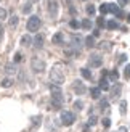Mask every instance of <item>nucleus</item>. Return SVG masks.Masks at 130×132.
<instances>
[{"instance_id": "f257e3e1", "label": "nucleus", "mask_w": 130, "mask_h": 132, "mask_svg": "<svg viewBox=\"0 0 130 132\" xmlns=\"http://www.w3.org/2000/svg\"><path fill=\"white\" fill-rule=\"evenodd\" d=\"M50 81L55 85H61L64 82V72L61 69V64H55L53 69L50 71Z\"/></svg>"}, {"instance_id": "f03ea898", "label": "nucleus", "mask_w": 130, "mask_h": 132, "mask_svg": "<svg viewBox=\"0 0 130 132\" xmlns=\"http://www.w3.org/2000/svg\"><path fill=\"white\" fill-rule=\"evenodd\" d=\"M40 24H42L40 18L35 16V15H32V16H29L27 24H26V28H27V31H29V32H37L39 29H40Z\"/></svg>"}, {"instance_id": "7ed1b4c3", "label": "nucleus", "mask_w": 130, "mask_h": 132, "mask_svg": "<svg viewBox=\"0 0 130 132\" xmlns=\"http://www.w3.org/2000/svg\"><path fill=\"white\" fill-rule=\"evenodd\" d=\"M31 66H32V71L34 72H43L45 71V61L40 60V58H32Z\"/></svg>"}, {"instance_id": "20e7f679", "label": "nucleus", "mask_w": 130, "mask_h": 132, "mask_svg": "<svg viewBox=\"0 0 130 132\" xmlns=\"http://www.w3.org/2000/svg\"><path fill=\"white\" fill-rule=\"evenodd\" d=\"M71 47L76 48V53H77V52H79V50L83 47V37H80V36L74 34L72 37H71Z\"/></svg>"}, {"instance_id": "39448f33", "label": "nucleus", "mask_w": 130, "mask_h": 132, "mask_svg": "<svg viewBox=\"0 0 130 132\" xmlns=\"http://www.w3.org/2000/svg\"><path fill=\"white\" fill-rule=\"evenodd\" d=\"M76 121V116L72 114V111H63L61 113V122L64 126H71Z\"/></svg>"}, {"instance_id": "423d86ee", "label": "nucleus", "mask_w": 130, "mask_h": 132, "mask_svg": "<svg viewBox=\"0 0 130 132\" xmlns=\"http://www.w3.org/2000/svg\"><path fill=\"white\" fill-rule=\"evenodd\" d=\"M120 90H122V85H120V84H114V85H111V90H109V98H111V100L119 98Z\"/></svg>"}, {"instance_id": "0eeeda50", "label": "nucleus", "mask_w": 130, "mask_h": 132, "mask_svg": "<svg viewBox=\"0 0 130 132\" xmlns=\"http://www.w3.org/2000/svg\"><path fill=\"white\" fill-rule=\"evenodd\" d=\"M72 90L76 92L77 95H83L87 89H85V85H83L80 81H74V82H72Z\"/></svg>"}, {"instance_id": "6e6552de", "label": "nucleus", "mask_w": 130, "mask_h": 132, "mask_svg": "<svg viewBox=\"0 0 130 132\" xmlns=\"http://www.w3.org/2000/svg\"><path fill=\"white\" fill-rule=\"evenodd\" d=\"M48 13L51 18H56V15H58V2L56 0H48Z\"/></svg>"}, {"instance_id": "1a4fd4ad", "label": "nucleus", "mask_w": 130, "mask_h": 132, "mask_svg": "<svg viewBox=\"0 0 130 132\" xmlns=\"http://www.w3.org/2000/svg\"><path fill=\"white\" fill-rule=\"evenodd\" d=\"M90 66H92V68H98V66H101L103 64V60H101V56L100 55H92L90 56Z\"/></svg>"}, {"instance_id": "9d476101", "label": "nucleus", "mask_w": 130, "mask_h": 132, "mask_svg": "<svg viewBox=\"0 0 130 132\" xmlns=\"http://www.w3.org/2000/svg\"><path fill=\"white\" fill-rule=\"evenodd\" d=\"M43 34H37L35 37H34V40H32V44H34V47L35 48H42L43 47Z\"/></svg>"}, {"instance_id": "9b49d317", "label": "nucleus", "mask_w": 130, "mask_h": 132, "mask_svg": "<svg viewBox=\"0 0 130 132\" xmlns=\"http://www.w3.org/2000/svg\"><path fill=\"white\" fill-rule=\"evenodd\" d=\"M83 45H87V48H93L95 47V37L93 36H88L83 39Z\"/></svg>"}, {"instance_id": "f8f14e48", "label": "nucleus", "mask_w": 130, "mask_h": 132, "mask_svg": "<svg viewBox=\"0 0 130 132\" xmlns=\"http://www.w3.org/2000/svg\"><path fill=\"white\" fill-rule=\"evenodd\" d=\"M90 95H92V98L98 100V98L101 97V89L100 87H92V89H90Z\"/></svg>"}, {"instance_id": "ddd939ff", "label": "nucleus", "mask_w": 130, "mask_h": 132, "mask_svg": "<svg viewBox=\"0 0 130 132\" xmlns=\"http://www.w3.org/2000/svg\"><path fill=\"white\" fill-rule=\"evenodd\" d=\"M51 42H53L55 45H61L63 44V34L61 32H56V34L53 36V39H51Z\"/></svg>"}, {"instance_id": "4468645a", "label": "nucleus", "mask_w": 130, "mask_h": 132, "mask_svg": "<svg viewBox=\"0 0 130 132\" xmlns=\"http://www.w3.org/2000/svg\"><path fill=\"white\" fill-rule=\"evenodd\" d=\"M100 89L101 90H109V82H108L106 77H103L101 81H100Z\"/></svg>"}, {"instance_id": "2eb2a0df", "label": "nucleus", "mask_w": 130, "mask_h": 132, "mask_svg": "<svg viewBox=\"0 0 130 132\" xmlns=\"http://www.w3.org/2000/svg\"><path fill=\"white\" fill-rule=\"evenodd\" d=\"M31 44H32V39H31L27 34L21 37V45H24V47H27V45H31Z\"/></svg>"}, {"instance_id": "dca6fc26", "label": "nucleus", "mask_w": 130, "mask_h": 132, "mask_svg": "<svg viewBox=\"0 0 130 132\" xmlns=\"http://www.w3.org/2000/svg\"><path fill=\"white\" fill-rule=\"evenodd\" d=\"M5 71L8 72V74H15V72H16V64H13V63L6 64V66H5Z\"/></svg>"}, {"instance_id": "f3484780", "label": "nucleus", "mask_w": 130, "mask_h": 132, "mask_svg": "<svg viewBox=\"0 0 130 132\" xmlns=\"http://www.w3.org/2000/svg\"><path fill=\"white\" fill-rule=\"evenodd\" d=\"M11 85H13V79H10V77H5L2 81V87L3 89H8V87H11Z\"/></svg>"}, {"instance_id": "a211bd4d", "label": "nucleus", "mask_w": 130, "mask_h": 132, "mask_svg": "<svg viewBox=\"0 0 130 132\" xmlns=\"http://www.w3.org/2000/svg\"><path fill=\"white\" fill-rule=\"evenodd\" d=\"M80 26L85 31H90V29H92V21H90V19H83V21L80 23Z\"/></svg>"}, {"instance_id": "6ab92c4d", "label": "nucleus", "mask_w": 130, "mask_h": 132, "mask_svg": "<svg viewBox=\"0 0 130 132\" xmlns=\"http://www.w3.org/2000/svg\"><path fill=\"white\" fill-rule=\"evenodd\" d=\"M18 23H19V18H18L16 15H13V16L10 18V28H16Z\"/></svg>"}, {"instance_id": "aec40b11", "label": "nucleus", "mask_w": 130, "mask_h": 132, "mask_svg": "<svg viewBox=\"0 0 130 132\" xmlns=\"http://www.w3.org/2000/svg\"><path fill=\"white\" fill-rule=\"evenodd\" d=\"M80 74H82V77H85V79H92V72H90V69H87V68H82Z\"/></svg>"}, {"instance_id": "412c9836", "label": "nucleus", "mask_w": 130, "mask_h": 132, "mask_svg": "<svg viewBox=\"0 0 130 132\" xmlns=\"http://www.w3.org/2000/svg\"><path fill=\"white\" fill-rule=\"evenodd\" d=\"M117 79H119V72L117 71H111V72H109V81H113V82H116V81H117Z\"/></svg>"}, {"instance_id": "4be33fe9", "label": "nucleus", "mask_w": 130, "mask_h": 132, "mask_svg": "<svg viewBox=\"0 0 130 132\" xmlns=\"http://www.w3.org/2000/svg\"><path fill=\"white\" fill-rule=\"evenodd\" d=\"M100 108H101V111H105V113H106L108 108H109V102L108 100H101L100 102Z\"/></svg>"}, {"instance_id": "5701e85b", "label": "nucleus", "mask_w": 130, "mask_h": 132, "mask_svg": "<svg viewBox=\"0 0 130 132\" xmlns=\"http://www.w3.org/2000/svg\"><path fill=\"white\" fill-rule=\"evenodd\" d=\"M106 28H108V29H117L119 24H117V21H108V23H106Z\"/></svg>"}, {"instance_id": "b1692460", "label": "nucleus", "mask_w": 130, "mask_h": 132, "mask_svg": "<svg viewBox=\"0 0 130 132\" xmlns=\"http://www.w3.org/2000/svg\"><path fill=\"white\" fill-rule=\"evenodd\" d=\"M69 26H71V28H72V29H79V28H80V23L77 21V19H71Z\"/></svg>"}, {"instance_id": "393cba45", "label": "nucleus", "mask_w": 130, "mask_h": 132, "mask_svg": "<svg viewBox=\"0 0 130 132\" xmlns=\"http://www.w3.org/2000/svg\"><path fill=\"white\" fill-rule=\"evenodd\" d=\"M100 11H101V15H106V13H109V6H108V3H103V5L100 6Z\"/></svg>"}, {"instance_id": "a878e982", "label": "nucleus", "mask_w": 130, "mask_h": 132, "mask_svg": "<svg viewBox=\"0 0 130 132\" xmlns=\"http://www.w3.org/2000/svg\"><path fill=\"white\" fill-rule=\"evenodd\" d=\"M31 10H32V5H31V2H27L24 6H23V13H26V15H27V13H31Z\"/></svg>"}, {"instance_id": "bb28decb", "label": "nucleus", "mask_w": 130, "mask_h": 132, "mask_svg": "<svg viewBox=\"0 0 130 132\" xmlns=\"http://www.w3.org/2000/svg\"><path fill=\"white\" fill-rule=\"evenodd\" d=\"M96 122H98V118H96V116H90V119H88V126H95Z\"/></svg>"}, {"instance_id": "cd10ccee", "label": "nucleus", "mask_w": 130, "mask_h": 132, "mask_svg": "<svg viewBox=\"0 0 130 132\" xmlns=\"http://www.w3.org/2000/svg\"><path fill=\"white\" fill-rule=\"evenodd\" d=\"M74 108H76V110H77V111H80V110H82V108H83V103H82V102H80V100H77V102H76V103H74Z\"/></svg>"}, {"instance_id": "c85d7f7f", "label": "nucleus", "mask_w": 130, "mask_h": 132, "mask_svg": "<svg viewBox=\"0 0 130 132\" xmlns=\"http://www.w3.org/2000/svg\"><path fill=\"white\" fill-rule=\"evenodd\" d=\"M101 124H103V126H105V127H109V126H111V119H109V118H103Z\"/></svg>"}, {"instance_id": "c756f323", "label": "nucleus", "mask_w": 130, "mask_h": 132, "mask_svg": "<svg viewBox=\"0 0 130 132\" xmlns=\"http://www.w3.org/2000/svg\"><path fill=\"white\" fill-rule=\"evenodd\" d=\"M96 24H98L100 26V28H103V26H106V21H105V18H98V19H96Z\"/></svg>"}, {"instance_id": "7c9ffc66", "label": "nucleus", "mask_w": 130, "mask_h": 132, "mask_svg": "<svg viewBox=\"0 0 130 132\" xmlns=\"http://www.w3.org/2000/svg\"><path fill=\"white\" fill-rule=\"evenodd\" d=\"M13 60H15V63H19V61H23V55H21V53L18 52V53H15V58H13Z\"/></svg>"}, {"instance_id": "2f4dec72", "label": "nucleus", "mask_w": 130, "mask_h": 132, "mask_svg": "<svg viewBox=\"0 0 130 132\" xmlns=\"http://www.w3.org/2000/svg\"><path fill=\"white\" fill-rule=\"evenodd\" d=\"M87 13L88 15H95V6L93 5H87Z\"/></svg>"}, {"instance_id": "473e14b6", "label": "nucleus", "mask_w": 130, "mask_h": 132, "mask_svg": "<svg viewBox=\"0 0 130 132\" xmlns=\"http://www.w3.org/2000/svg\"><path fill=\"white\" fill-rule=\"evenodd\" d=\"M125 110H127V102L124 100V102H120V113L124 114V113H125Z\"/></svg>"}, {"instance_id": "72a5a7b5", "label": "nucleus", "mask_w": 130, "mask_h": 132, "mask_svg": "<svg viewBox=\"0 0 130 132\" xmlns=\"http://www.w3.org/2000/svg\"><path fill=\"white\" fill-rule=\"evenodd\" d=\"M124 77H127V79L130 77V64L125 66V69H124Z\"/></svg>"}, {"instance_id": "f704fd0d", "label": "nucleus", "mask_w": 130, "mask_h": 132, "mask_svg": "<svg viewBox=\"0 0 130 132\" xmlns=\"http://www.w3.org/2000/svg\"><path fill=\"white\" fill-rule=\"evenodd\" d=\"M101 48L103 50H109V48H111V44H109V42H103L101 44Z\"/></svg>"}, {"instance_id": "c9c22d12", "label": "nucleus", "mask_w": 130, "mask_h": 132, "mask_svg": "<svg viewBox=\"0 0 130 132\" xmlns=\"http://www.w3.org/2000/svg\"><path fill=\"white\" fill-rule=\"evenodd\" d=\"M5 18H6V10L0 8V19H5Z\"/></svg>"}, {"instance_id": "e433bc0d", "label": "nucleus", "mask_w": 130, "mask_h": 132, "mask_svg": "<svg viewBox=\"0 0 130 132\" xmlns=\"http://www.w3.org/2000/svg\"><path fill=\"white\" fill-rule=\"evenodd\" d=\"M127 2H128V0H117V5H119V6H125Z\"/></svg>"}, {"instance_id": "4c0bfd02", "label": "nucleus", "mask_w": 130, "mask_h": 132, "mask_svg": "<svg viewBox=\"0 0 130 132\" xmlns=\"http://www.w3.org/2000/svg\"><path fill=\"white\" fill-rule=\"evenodd\" d=\"M124 61H127V55H125V53L120 55V58H119V63H124Z\"/></svg>"}, {"instance_id": "58836bf2", "label": "nucleus", "mask_w": 130, "mask_h": 132, "mask_svg": "<svg viewBox=\"0 0 130 132\" xmlns=\"http://www.w3.org/2000/svg\"><path fill=\"white\" fill-rule=\"evenodd\" d=\"M100 36V29H95L93 31V37H98Z\"/></svg>"}, {"instance_id": "ea45409f", "label": "nucleus", "mask_w": 130, "mask_h": 132, "mask_svg": "<svg viewBox=\"0 0 130 132\" xmlns=\"http://www.w3.org/2000/svg\"><path fill=\"white\" fill-rule=\"evenodd\" d=\"M119 132H127V129H125V127H120V129H119Z\"/></svg>"}, {"instance_id": "a19ab883", "label": "nucleus", "mask_w": 130, "mask_h": 132, "mask_svg": "<svg viewBox=\"0 0 130 132\" xmlns=\"http://www.w3.org/2000/svg\"><path fill=\"white\" fill-rule=\"evenodd\" d=\"M127 21L130 23V13H128V15H127Z\"/></svg>"}]
</instances>
